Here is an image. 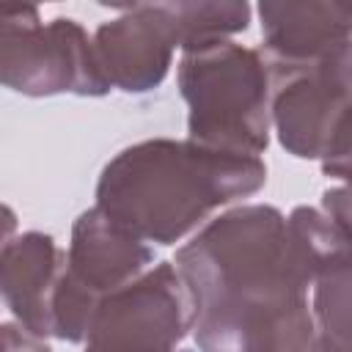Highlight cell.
<instances>
[{
    "label": "cell",
    "instance_id": "obj_1",
    "mask_svg": "<svg viewBox=\"0 0 352 352\" xmlns=\"http://www.w3.org/2000/svg\"><path fill=\"white\" fill-rule=\"evenodd\" d=\"M173 264L192 297L198 352H316L311 275L278 206L212 217Z\"/></svg>",
    "mask_w": 352,
    "mask_h": 352
},
{
    "label": "cell",
    "instance_id": "obj_2",
    "mask_svg": "<svg viewBox=\"0 0 352 352\" xmlns=\"http://www.w3.org/2000/svg\"><path fill=\"white\" fill-rule=\"evenodd\" d=\"M267 184L261 157L151 138L121 148L96 179V209L148 245H176L209 214Z\"/></svg>",
    "mask_w": 352,
    "mask_h": 352
},
{
    "label": "cell",
    "instance_id": "obj_3",
    "mask_svg": "<svg viewBox=\"0 0 352 352\" xmlns=\"http://www.w3.org/2000/svg\"><path fill=\"white\" fill-rule=\"evenodd\" d=\"M176 80L187 104V140L242 157L267 151L272 74L261 50L217 41L182 52Z\"/></svg>",
    "mask_w": 352,
    "mask_h": 352
},
{
    "label": "cell",
    "instance_id": "obj_4",
    "mask_svg": "<svg viewBox=\"0 0 352 352\" xmlns=\"http://www.w3.org/2000/svg\"><path fill=\"white\" fill-rule=\"evenodd\" d=\"M0 80L22 96H104L110 82L96 60L94 36L72 16L41 22L38 8L0 11Z\"/></svg>",
    "mask_w": 352,
    "mask_h": 352
},
{
    "label": "cell",
    "instance_id": "obj_5",
    "mask_svg": "<svg viewBox=\"0 0 352 352\" xmlns=\"http://www.w3.org/2000/svg\"><path fill=\"white\" fill-rule=\"evenodd\" d=\"M154 267V248L110 220L102 209H85L69 236L66 264L52 302V338L82 344L104 297L138 280Z\"/></svg>",
    "mask_w": 352,
    "mask_h": 352
},
{
    "label": "cell",
    "instance_id": "obj_6",
    "mask_svg": "<svg viewBox=\"0 0 352 352\" xmlns=\"http://www.w3.org/2000/svg\"><path fill=\"white\" fill-rule=\"evenodd\" d=\"M192 316L182 272L173 261H157L99 302L82 352H176L192 330Z\"/></svg>",
    "mask_w": 352,
    "mask_h": 352
},
{
    "label": "cell",
    "instance_id": "obj_7",
    "mask_svg": "<svg viewBox=\"0 0 352 352\" xmlns=\"http://www.w3.org/2000/svg\"><path fill=\"white\" fill-rule=\"evenodd\" d=\"M272 132L286 154L322 160L327 140L352 107V41L319 60L272 69Z\"/></svg>",
    "mask_w": 352,
    "mask_h": 352
},
{
    "label": "cell",
    "instance_id": "obj_8",
    "mask_svg": "<svg viewBox=\"0 0 352 352\" xmlns=\"http://www.w3.org/2000/svg\"><path fill=\"white\" fill-rule=\"evenodd\" d=\"M286 223L311 275L319 336L352 344V231L319 206H297Z\"/></svg>",
    "mask_w": 352,
    "mask_h": 352
},
{
    "label": "cell",
    "instance_id": "obj_9",
    "mask_svg": "<svg viewBox=\"0 0 352 352\" xmlns=\"http://www.w3.org/2000/svg\"><path fill=\"white\" fill-rule=\"evenodd\" d=\"M94 50L110 88L124 94H148L168 77L176 44L157 11V3H135L96 28Z\"/></svg>",
    "mask_w": 352,
    "mask_h": 352
},
{
    "label": "cell",
    "instance_id": "obj_10",
    "mask_svg": "<svg viewBox=\"0 0 352 352\" xmlns=\"http://www.w3.org/2000/svg\"><path fill=\"white\" fill-rule=\"evenodd\" d=\"M261 55L267 66H300L324 58L341 44L352 41V3L338 0H300L258 3Z\"/></svg>",
    "mask_w": 352,
    "mask_h": 352
},
{
    "label": "cell",
    "instance_id": "obj_11",
    "mask_svg": "<svg viewBox=\"0 0 352 352\" xmlns=\"http://www.w3.org/2000/svg\"><path fill=\"white\" fill-rule=\"evenodd\" d=\"M66 264V250L50 234L25 231L6 236L0 250V294L14 322L52 338V302Z\"/></svg>",
    "mask_w": 352,
    "mask_h": 352
},
{
    "label": "cell",
    "instance_id": "obj_12",
    "mask_svg": "<svg viewBox=\"0 0 352 352\" xmlns=\"http://www.w3.org/2000/svg\"><path fill=\"white\" fill-rule=\"evenodd\" d=\"M157 11L182 52L231 41V36L248 30L253 14L245 0H176L157 3Z\"/></svg>",
    "mask_w": 352,
    "mask_h": 352
},
{
    "label": "cell",
    "instance_id": "obj_13",
    "mask_svg": "<svg viewBox=\"0 0 352 352\" xmlns=\"http://www.w3.org/2000/svg\"><path fill=\"white\" fill-rule=\"evenodd\" d=\"M322 173L341 184H352V107L341 116L327 140L322 154Z\"/></svg>",
    "mask_w": 352,
    "mask_h": 352
},
{
    "label": "cell",
    "instance_id": "obj_14",
    "mask_svg": "<svg viewBox=\"0 0 352 352\" xmlns=\"http://www.w3.org/2000/svg\"><path fill=\"white\" fill-rule=\"evenodd\" d=\"M0 338H3V352H52L44 336L30 333L19 322H3Z\"/></svg>",
    "mask_w": 352,
    "mask_h": 352
},
{
    "label": "cell",
    "instance_id": "obj_15",
    "mask_svg": "<svg viewBox=\"0 0 352 352\" xmlns=\"http://www.w3.org/2000/svg\"><path fill=\"white\" fill-rule=\"evenodd\" d=\"M319 209H324L330 217H336L352 231V184H338V187L324 190Z\"/></svg>",
    "mask_w": 352,
    "mask_h": 352
},
{
    "label": "cell",
    "instance_id": "obj_16",
    "mask_svg": "<svg viewBox=\"0 0 352 352\" xmlns=\"http://www.w3.org/2000/svg\"><path fill=\"white\" fill-rule=\"evenodd\" d=\"M316 352H352V344L349 341H333V338H322L319 336Z\"/></svg>",
    "mask_w": 352,
    "mask_h": 352
}]
</instances>
